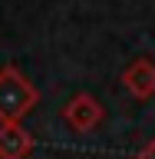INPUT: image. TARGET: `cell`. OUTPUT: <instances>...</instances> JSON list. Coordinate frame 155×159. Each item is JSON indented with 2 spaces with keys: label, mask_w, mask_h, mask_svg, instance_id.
Masks as SVG:
<instances>
[{
  "label": "cell",
  "mask_w": 155,
  "mask_h": 159,
  "mask_svg": "<svg viewBox=\"0 0 155 159\" xmlns=\"http://www.w3.org/2000/svg\"><path fill=\"white\" fill-rule=\"evenodd\" d=\"M40 103V89L20 73L17 63L0 66V123H20Z\"/></svg>",
  "instance_id": "6da1fadb"
},
{
  "label": "cell",
  "mask_w": 155,
  "mask_h": 159,
  "mask_svg": "<svg viewBox=\"0 0 155 159\" xmlns=\"http://www.w3.org/2000/svg\"><path fill=\"white\" fill-rule=\"evenodd\" d=\"M63 123H66L73 133H93V129L106 119V106L99 103L93 93H76L73 99H66L63 106Z\"/></svg>",
  "instance_id": "7a4b0ae2"
},
{
  "label": "cell",
  "mask_w": 155,
  "mask_h": 159,
  "mask_svg": "<svg viewBox=\"0 0 155 159\" xmlns=\"http://www.w3.org/2000/svg\"><path fill=\"white\" fill-rule=\"evenodd\" d=\"M122 86H126L129 96L136 99H152L155 96V60L152 57H136L122 70Z\"/></svg>",
  "instance_id": "3957f363"
},
{
  "label": "cell",
  "mask_w": 155,
  "mask_h": 159,
  "mask_svg": "<svg viewBox=\"0 0 155 159\" xmlns=\"http://www.w3.org/2000/svg\"><path fill=\"white\" fill-rule=\"evenodd\" d=\"M33 152V133L23 123H0V159H27Z\"/></svg>",
  "instance_id": "277c9868"
},
{
  "label": "cell",
  "mask_w": 155,
  "mask_h": 159,
  "mask_svg": "<svg viewBox=\"0 0 155 159\" xmlns=\"http://www.w3.org/2000/svg\"><path fill=\"white\" fill-rule=\"evenodd\" d=\"M132 159H155V139H149V143H145L142 149H139V152H136Z\"/></svg>",
  "instance_id": "5b68a950"
}]
</instances>
